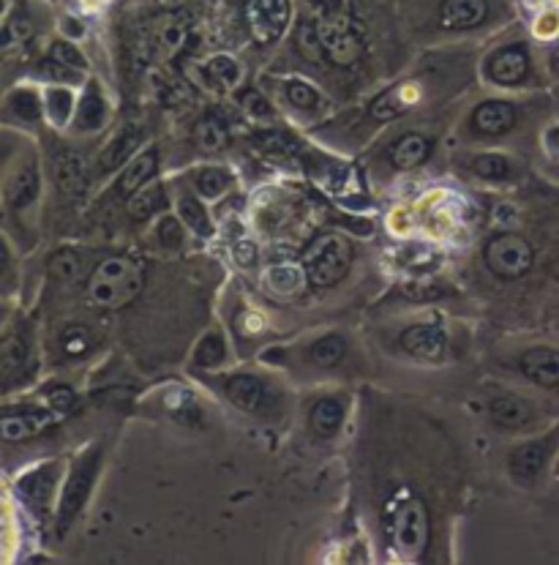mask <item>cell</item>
<instances>
[{
    "mask_svg": "<svg viewBox=\"0 0 559 565\" xmlns=\"http://www.w3.org/2000/svg\"><path fill=\"white\" fill-rule=\"evenodd\" d=\"M146 287V270L137 259L109 257L88 279V301L99 309H123Z\"/></svg>",
    "mask_w": 559,
    "mask_h": 565,
    "instance_id": "obj_1",
    "label": "cell"
},
{
    "mask_svg": "<svg viewBox=\"0 0 559 565\" xmlns=\"http://www.w3.org/2000/svg\"><path fill=\"white\" fill-rule=\"evenodd\" d=\"M350 263H353V249L342 235H320L303 252V270L314 287H333L347 276Z\"/></svg>",
    "mask_w": 559,
    "mask_h": 565,
    "instance_id": "obj_2",
    "label": "cell"
},
{
    "mask_svg": "<svg viewBox=\"0 0 559 565\" xmlns=\"http://www.w3.org/2000/svg\"><path fill=\"white\" fill-rule=\"evenodd\" d=\"M42 194V167H39L36 156H25V159L14 161L6 167L3 178H0V203L11 216H22L39 203Z\"/></svg>",
    "mask_w": 559,
    "mask_h": 565,
    "instance_id": "obj_3",
    "label": "cell"
},
{
    "mask_svg": "<svg viewBox=\"0 0 559 565\" xmlns=\"http://www.w3.org/2000/svg\"><path fill=\"white\" fill-rule=\"evenodd\" d=\"M101 465V448H90L88 454L77 459L68 472L66 483H63L61 500H57V535H66V530L72 527L74 519L83 511L85 500H88L90 487L96 481V472Z\"/></svg>",
    "mask_w": 559,
    "mask_h": 565,
    "instance_id": "obj_4",
    "label": "cell"
},
{
    "mask_svg": "<svg viewBox=\"0 0 559 565\" xmlns=\"http://www.w3.org/2000/svg\"><path fill=\"white\" fill-rule=\"evenodd\" d=\"M429 509L423 505V500L407 498L390 519V535H394L396 552L407 561H415L429 546Z\"/></svg>",
    "mask_w": 559,
    "mask_h": 565,
    "instance_id": "obj_5",
    "label": "cell"
},
{
    "mask_svg": "<svg viewBox=\"0 0 559 565\" xmlns=\"http://www.w3.org/2000/svg\"><path fill=\"white\" fill-rule=\"evenodd\" d=\"M483 257H486V265L492 268L494 276L508 281L527 276L535 263L533 244H529L524 235H516V233L494 235V238L486 244Z\"/></svg>",
    "mask_w": 559,
    "mask_h": 565,
    "instance_id": "obj_6",
    "label": "cell"
},
{
    "mask_svg": "<svg viewBox=\"0 0 559 565\" xmlns=\"http://www.w3.org/2000/svg\"><path fill=\"white\" fill-rule=\"evenodd\" d=\"M33 372V342L25 328L0 331V391H11Z\"/></svg>",
    "mask_w": 559,
    "mask_h": 565,
    "instance_id": "obj_7",
    "label": "cell"
},
{
    "mask_svg": "<svg viewBox=\"0 0 559 565\" xmlns=\"http://www.w3.org/2000/svg\"><path fill=\"white\" fill-rule=\"evenodd\" d=\"M316 36H320L322 52L331 57L336 66H350L361 57L363 42L353 28V22L342 14H327L316 22Z\"/></svg>",
    "mask_w": 559,
    "mask_h": 565,
    "instance_id": "obj_8",
    "label": "cell"
},
{
    "mask_svg": "<svg viewBox=\"0 0 559 565\" xmlns=\"http://www.w3.org/2000/svg\"><path fill=\"white\" fill-rule=\"evenodd\" d=\"M557 446H559V429L549 431L546 437H538V440L522 443V446L513 448L508 457V470L513 481L524 483V487L538 481L540 472L546 470V465H549L551 457H555Z\"/></svg>",
    "mask_w": 559,
    "mask_h": 565,
    "instance_id": "obj_9",
    "label": "cell"
},
{
    "mask_svg": "<svg viewBox=\"0 0 559 565\" xmlns=\"http://www.w3.org/2000/svg\"><path fill=\"white\" fill-rule=\"evenodd\" d=\"M246 20L259 44H270L290 22V0H246Z\"/></svg>",
    "mask_w": 559,
    "mask_h": 565,
    "instance_id": "obj_10",
    "label": "cell"
},
{
    "mask_svg": "<svg viewBox=\"0 0 559 565\" xmlns=\"http://www.w3.org/2000/svg\"><path fill=\"white\" fill-rule=\"evenodd\" d=\"M57 420V413L50 407H14L0 413V443H20L28 437L42 435Z\"/></svg>",
    "mask_w": 559,
    "mask_h": 565,
    "instance_id": "obj_11",
    "label": "cell"
},
{
    "mask_svg": "<svg viewBox=\"0 0 559 565\" xmlns=\"http://www.w3.org/2000/svg\"><path fill=\"white\" fill-rule=\"evenodd\" d=\"M529 68H533V61H529V52L524 44H510V47L497 50L488 57V77L505 88L522 85L529 77Z\"/></svg>",
    "mask_w": 559,
    "mask_h": 565,
    "instance_id": "obj_12",
    "label": "cell"
},
{
    "mask_svg": "<svg viewBox=\"0 0 559 565\" xmlns=\"http://www.w3.org/2000/svg\"><path fill=\"white\" fill-rule=\"evenodd\" d=\"M57 481H61V465L50 462L25 472L20 478V483H17V489H20L22 500L28 505H33V509H47L52 503V494H55Z\"/></svg>",
    "mask_w": 559,
    "mask_h": 565,
    "instance_id": "obj_13",
    "label": "cell"
},
{
    "mask_svg": "<svg viewBox=\"0 0 559 565\" xmlns=\"http://www.w3.org/2000/svg\"><path fill=\"white\" fill-rule=\"evenodd\" d=\"M401 348H405L407 353H412L415 359L440 361L442 355H445L448 339L442 328L431 326V322H418V326L407 328V331L401 333Z\"/></svg>",
    "mask_w": 559,
    "mask_h": 565,
    "instance_id": "obj_14",
    "label": "cell"
},
{
    "mask_svg": "<svg viewBox=\"0 0 559 565\" xmlns=\"http://www.w3.org/2000/svg\"><path fill=\"white\" fill-rule=\"evenodd\" d=\"M516 107L510 102H483L472 113V129L481 137H503L516 126Z\"/></svg>",
    "mask_w": 559,
    "mask_h": 565,
    "instance_id": "obj_15",
    "label": "cell"
},
{
    "mask_svg": "<svg viewBox=\"0 0 559 565\" xmlns=\"http://www.w3.org/2000/svg\"><path fill=\"white\" fill-rule=\"evenodd\" d=\"M486 14V0H442L440 28H445V31H470V28L481 25Z\"/></svg>",
    "mask_w": 559,
    "mask_h": 565,
    "instance_id": "obj_16",
    "label": "cell"
},
{
    "mask_svg": "<svg viewBox=\"0 0 559 565\" xmlns=\"http://www.w3.org/2000/svg\"><path fill=\"white\" fill-rule=\"evenodd\" d=\"M522 372L529 383L540 388H557L559 385V350L533 348L522 355Z\"/></svg>",
    "mask_w": 559,
    "mask_h": 565,
    "instance_id": "obj_17",
    "label": "cell"
},
{
    "mask_svg": "<svg viewBox=\"0 0 559 565\" xmlns=\"http://www.w3.org/2000/svg\"><path fill=\"white\" fill-rule=\"evenodd\" d=\"M0 113L17 124L33 126L44 118V96L33 88H14L0 104Z\"/></svg>",
    "mask_w": 559,
    "mask_h": 565,
    "instance_id": "obj_18",
    "label": "cell"
},
{
    "mask_svg": "<svg viewBox=\"0 0 559 565\" xmlns=\"http://www.w3.org/2000/svg\"><path fill=\"white\" fill-rule=\"evenodd\" d=\"M488 415L505 429H522L535 420V407L516 394H499L488 402Z\"/></svg>",
    "mask_w": 559,
    "mask_h": 565,
    "instance_id": "obj_19",
    "label": "cell"
},
{
    "mask_svg": "<svg viewBox=\"0 0 559 565\" xmlns=\"http://www.w3.org/2000/svg\"><path fill=\"white\" fill-rule=\"evenodd\" d=\"M155 161H159V153L153 151H142L140 156H135V159L129 161V164L123 167V172H120L118 178V192L120 194H137L142 186H148L155 172Z\"/></svg>",
    "mask_w": 559,
    "mask_h": 565,
    "instance_id": "obj_20",
    "label": "cell"
},
{
    "mask_svg": "<svg viewBox=\"0 0 559 565\" xmlns=\"http://www.w3.org/2000/svg\"><path fill=\"white\" fill-rule=\"evenodd\" d=\"M227 396L240 411H257L265 402V383L255 374H238L227 383Z\"/></svg>",
    "mask_w": 559,
    "mask_h": 565,
    "instance_id": "obj_21",
    "label": "cell"
},
{
    "mask_svg": "<svg viewBox=\"0 0 559 565\" xmlns=\"http://www.w3.org/2000/svg\"><path fill=\"white\" fill-rule=\"evenodd\" d=\"M429 151H431V142L426 140L423 135H407L394 146V151H390V161H394L399 170H412V167L423 164V161L429 159Z\"/></svg>",
    "mask_w": 559,
    "mask_h": 565,
    "instance_id": "obj_22",
    "label": "cell"
},
{
    "mask_svg": "<svg viewBox=\"0 0 559 565\" xmlns=\"http://www.w3.org/2000/svg\"><path fill=\"white\" fill-rule=\"evenodd\" d=\"M344 420V405L338 399L316 402L311 411V429L320 437H333Z\"/></svg>",
    "mask_w": 559,
    "mask_h": 565,
    "instance_id": "obj_23",
    "label": "cell"
},
{
    "mask_svg": "<svg viewBox=\"0 0 559 565\" xmlns=\"http://www.w3.org/2000/svg\"><path fill=\"white\" fill-rule=\"evenodd\" d=\"M42 96H44V115L50 118V124L63 126L68 118H72V113H74L72 90L63 88V85H50Z\"/></svg>",
    "mask_w": 559,
    "mask_h": 565,
    "instance_id": "obj_24",
    "label": "cell"
},
{
    "mask_svg": "<svg viewBox=\"0 0 559 565\" xmlns=\"http://www.w3.org/2000/svg\"><path fill=\"white\" fill-rule=\"evenodd\" d=\"M104 115H107V104H104L99 88H96V85H90V88L85 90L83 102H79L77 129L79 131L99 129V126L104 124Z\"/></svg>",
    "mask_w": 559,
    "mask_h": 565,
    "instance_id": "obj_25",
    "label": "cell"
},
{
    "mask_svg": "<svg viewBox=\"0 0 559 565\" xmlns=\"http://www.w3.org/2000/svg\"><path fill=\"white\" fill-rule=\"evenodd\" d=\"M344 353H347V342H344L342 337H336V333H331V337H322L320 342L311 344L309 355H311V361L316 363V366L331 369L344 359Z\"/></svg>",
    "mask_w": 559,
    "mask_h": 565,
    "instance_id": "obj_26",
    "label": "cell"
},
{
    "mask_svg": "<svg viewBox=\"0 0 559 565\" xmlns=\"http://www.w3.org/2000/svg\"><path fill=\"white\" fill-rule=\"evenodd\" d=\"M470 170L475 172L483 181H508L510 178V161L499 153H481L470 164Z\"/></svg>",
    "mask_w": 559,
    "mask_h": 565,
    "instance_id": "obj_27",
    "label": "cell"
},
{
    "mask_svg": "<svg viewBox=\"0 0 559 565\" xmlns=\"http://www.w3.org/2000/svg\"><path fill=\"white\" fill-rule=\"evenodd\" d=\"M137 146H140V135L137 131H123L118 140L109 142V148L101 156V167L104 170H115V167L129 159V153L137 151Z\"/></svg>",
    "mask_w": 559,
    "mask_h": 565,
    "instance_id": "obj_28",
    "label": "cell"
},
{
    "mask_svg": "<svg viewBox=\"0 0 559 565\" xmlns=\"http://www.w3.org/2000/svg\"><path fill=\"white\" fill-rule=\"evenodd\" d=\"M164 205H166L164 189H161L159 183H153V186H142L140 192L135 194V200H131V216L151 218L153 213H159Z\"/></svg>",
    "mask_w": 559,
    "mask_h": 565,
    "instance_id": "obj_29",
    "label": "cell"
},
{
    "mask_svg": "<svg viewBox=\"0 0 559 565\" xmlns=\"http://www.w3.org/2000/svg\"><path fill=\"white\" fill-rule=\"evenodd\" d=\"M229 186H233V175L227 170H218V167H207L197 178V192L207 200L222 198Z\"/></svg>",
    "mask_w": 559,
    "mask_h": 565,
    "instance_id": "obj_30",
    "label": "cell"
},
{
    "mask_svg": "<svg viewBox=\"0 0 559 565\" xmlns=\"http://www.w3.org/2000/svg\"><path fill=\"white\" fill-rule=\"evenodd\" d=\"M197 140L205 151H222L229 146V131L218 118H205L197 126Z\"/></svg>",
    "mask_w": 559,
    "mask_h": 565,
    "instance_id": "obj_31",
    "label": "cell"
},
{
    "mask_svg": "<svg viewBox=\"0 0 559 565\" xmlns=\"http://www.w3.org/2000/svg\"><path fill=\"white\" fill-rule=\"evenodd\" d=\"M90 344H94V339H90V331L85 326L63 328L61 350L68 355V359H79V355H85L90 350Z\"/></svg>",
    "mask_w": 559,
    "mask_h": 565,
    "instance_id": "obj_32",
    "label": "cell"
},
{
    "mask_svg": "<svg viewBox=\"0 0 559 565\" xmlns=\"http://www.w3.org/2000/svg\"><path fill=\"white\" fill-rule=\"evenodd\" d=\"M14 287H17L14 249H11L9 238L0 233V298H6L9 292H14Z\"/></svg>",
    "mask_w": 559,
    "mask_h": 565,
    "instance_id": "obj_33",
    "label": "cell"
},
{
    "mask_svg": "<svg viewBox=\"0 0 559 565\" xmlns=\"http://www.w3.org/2000/svg\"><path fill=\"white\" fill-rule=\"evenodd\" d=\"M181 222H186L189 230H194L197 235H211V218H207L205 207L200 200L194 198L181 200Z\"/></svg>",
    "mask_w": 559,
    "mask_h": 565,
    "instance_id": "obj_34",
    "label": "cell"
},
{
    "mask_svg": "<svg viewBox=\"0 0 559 565\" xmlns=\"http://www.w3.org/2000/svg\"><path fill=\"white\" fill-rule=\"evenodd\" d=\"M224 355H227V348H224V339L218 337V333H207V337L200 342L197 348V355H194V361L200 363V366H218V363L224 361Z\"/></svg>",
    "mask_w": 559,
    "mask_h": 565,
    "instance_id": "obj_35",
    "label": "cell"
},
{
    "mask_svg": "<svg viewBox=\"0 0 559 565\" xmlns=\"http://www.w3.org/2000/svg\"><path fill=\"white\" fill-rule=\"evenodd\" d=\"M211 74L222 88H235L240 79V66L227 55H218L211 61Z\"/></svg>",
    "mask_w": 559,
    "mask_h": 565,
    "instance_id": "obj_36",
    "label": "cell"
},
{
    "mask_svg": "<svg viewBox=\"0 0 559 565\" xmlns=\"http://www.w3.org/2000/svg\"><path fill=\"white\" fill-rule=\"evenodd\" d=\"M79 270V259L74 252H57L55 257L50 259V274L52 279L57 281H72Z\"/></svg>",
    "mask_w": 559,
    "mask_h": 565,
    "instance_id": "obj_37",
    "label": "cell"
},
{
    "mask_svg": "<svg viewBox=\"0 0 559 565\" xmlns=\"http://www.w3.org/2000/svg\"><path fill=\"white\" fill-rule=\"evenodd\" d=\"M44 402H47L52 413L66 415L74 407V402H77V396H74V391L68 388V385H50V388L44 391Z\"/></svg>",
    "mask_w": 559,
    "mask_h": 565,
    "instance_id": "obj_38",
    "label": "cell"
},
{
    "mask_svg": "<svg viewBox=\"0 0 559 565\" xmlns=\"http://www.w3.org/2000/svg\"><path fill=\"white\" fill-rule=\"evenodd\" d=\"M159 42L170 55L181 52L183 44H186V28H183V22H166L159 33Z\"/></svg>",
    "mask_w": 559,
    "mask_h": 565,
    "instance_id": "obj_39",
    "label": "cell"
},
{
    "mask_svg": "<svg viewBox=\"0 0 559 565\" xmlns=\"http://www.w3.org/2000/svg\"><path fill=\"white\" fill-rule=\"evenodd\" d=\"M50 57H52V61L63 63V66L74 68V72H79V68H85L83 52H79L77 47H74V44H68V42H55V44H52Z\"/></svg>",
    "mask_w": 559,
    "mask_h": 565,
    "instance_id": "obj_40",
    "label": "cell"
},
{
    "mask_svg": "<svg viewBox=\"0 0 559 565\" xmlns=\"http://www.w3.org/2000/svg\"><path fill=\"white\" fill-rule=\"evenodd\" d=\"M287 99L295 104L298 109H314L316 104H320V96H316V90L311 88V85H305V83H290V85H287Z\"/></svg>",
    "mask_w": 559,
    "mask_h": 565,
    "instance_id": "obj_41",
    "label": "cell"
},
{
    "mask_svg": "<svg viewBox=\"0 0 559 565\" xmlns=\"http://www.w3.org/2000/svg\"><path fill=\"white\" fill-rule=\"evenodd\" d=\"M57 183H61V189H66V192H74V189L83 183V172H79L77 159H63L61 164H57Z\"/></svg>",
    "mask_w": 559,
    "mask_h": 565,
    "instance_id": "obj_42",
    "label": "cell"
},
{
    "mask_svg": "<svg viewBox=\"0 0 559 565\" xmlns=\"http://www.w3.org/2000/svg\"><path fill=\"white\" fill-rule=\"evenodd\" d=\"M240 104H244L246 113L255 115V118H270V115H273V107H270L265 96H259V90H246V94L240 96Z\"/></svg>",
    "mask_w": 559,
    "mask_h": 565,
    "instance_id": "obj_43",
    "label": "cell"
},
{
    "mask_svg": "<svg viewBox=\"0 0 559 565\" xmlns=\"http://www.w3.org/2000/svg\"><path fill=\"white\" fill-rule=\"evenodd\" d=\"M159 238H161V244H164V246H181V244H183L181 218H175V216L161 218V224H159Z\"/></svg>",
    "mask_w": 559,
    "mask_h": 565,
    "instance_id": "obj_44",
    "label": "cell"
},
{
    "mask_svg": "<svg viewBox=\"0 0 559 565\" xmlns=\"http://www.w3.org/2000/svg\"><path fill=\"white\" fill-rule=\"evenodd\" d=\"M298 44H301V52H305L309 57L325 55V52H322L320 36H316V28H301V33H298Z\"/></svg>",
    "mask_w": 559,
    "mask_h": 565,
    "instance_id": "obj_45",
    "label": "cell"
},
{
    "mask_svg": "<svg viewBox=\"0 0 559 565\" xmlns=\"http://www.w3.org/2000/svg\"><path fill=\"white\" fill-rule=\"evenodd\" d=\"M17 153V140L11 135H0V175L6 172V167L11 164Z\"/></svg>",
    "mask_w": 559,
    "mask_h": 565,
    "instance_id": "obj_46",
    "label": "cell"
},
{
    "mask_svg": "<svg viewBox=\"0 0 559 565\" xmlns=\"http://www.w3.org/2000/svg\"><path fill=\"white\" fill-rule=\"evenodd\" d=\"M546 146H549L551 156H559V126H551L549 135H546Z\"/></svg>",
    "mask_w": 559,
    "mask_h": 565,
    "instance_id": "obj_47",
    "label": "cell"
},
{
    "mask_svg": "<svg viewBox=\"0 0 559 565\" xmlns=\"http://www.w3.org/2000/svg\"><path fill=\"white\" fill-rule=\"evenodd\" d=\"M549 72H551V77L559 79V44L549 52Z\"/></svg>",
    "mask_w": 559,
    "mask_h": 565,
    "instance_id": "obj_48",
    "label": "cell"
},
{
    "mask_svg": "<svg viewBox=\"0 0 559 565\" xmlns=\"http://www.w3.org/2000/svg\"><path fill=\"white\" fill-rule=\"evenodd\" d=\"M6 320H9V307H6V303L0 301V331H3Z\"/></svg>",
    "mask_w": 559,
    "mask_h": 565,
    "instance_id": "obj_49",
    "label": "cell"
}]
</instances>
